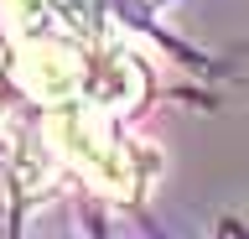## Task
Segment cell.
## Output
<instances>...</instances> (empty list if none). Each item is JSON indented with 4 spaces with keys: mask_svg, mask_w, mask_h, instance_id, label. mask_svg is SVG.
<instances>
[{
    "mask_svg": "<svg viewBox=\"0 0 249 239\" xmlns=\"http://www.w3.org/2000/svg\"><path fill=\"white\" fill-rule=\"evenodd\" d=\"M47 141L99 192H109V198H135L140 192V156L114 135L109 110H99L89 99H73V104L47 114Z\"/></svg>",
    "mask_w": 249,
    "mask_h": 239,
    "instance_id": "obj_1",
    "label": "cell"
},
{
    "mask_svg": "<svg viewBox=\"0 0 249 239\" xmlns=\"http://www.w3.org/2000/svg\"><path fill=\"white\" fill-rule=\"evenodd\" d=\"M16 83L21 94H31L47 110H62L83 99L89 89V52L73 37H36V42H21V57H16Z\"/></svg>",
    "mask_w": 249,
    "mask_h": 239,
    "instance_id": "obj_2",
    "label": "cell"
},
{
    "mask_svg": "<svg viewBox=\"0 0 249 239\" xmlns=\"http://www.w3.org/2000/svg\"><path fill=\"white\" fill-rule=\"evenodd\" d=\"M16 99H21V83H16V68L0 57V120L16 114Z\"/></svg>",
    "mask_w": 249,
    "mask_h": 239,
    "instance_id": "obj_3",
    "label": "cell"
}]
</instances>
